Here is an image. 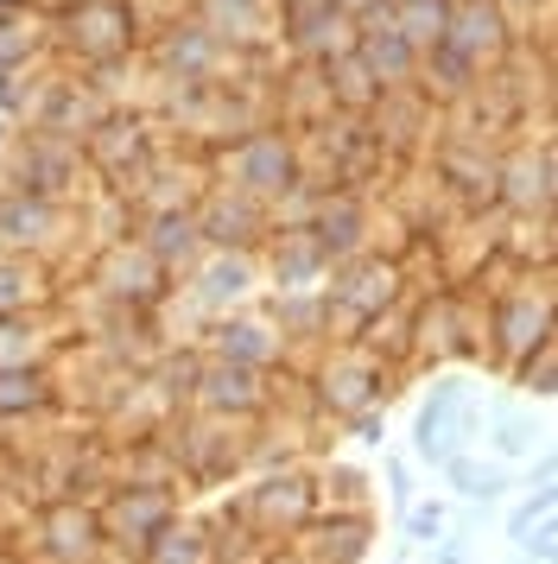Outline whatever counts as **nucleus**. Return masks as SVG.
<instances>
[{"mask_svg": "<svg viewBox=\"0 0 558 564\" xmlns=\"http://www.w3.org/2000/svg\"><path fill=\"white\" fill-rule=\"evenodd\" d=\"M147 45V26H140V7L133 0H57L51 7V57L64 70H108V64H127Z\"/></svg>", "mask_w": 558, "mask_h": 564, "instance_id": "1", "label": "nucleus"}, {"mask_svg": "<svg viewBox=\"0 0 558 564\" xmlns=\"http://www.w3.org/2000/svg\"><path fill=\"white\" fill-rule=\"evenodd\" d=\"M394 381H400V368H387V361H380L375 349H362L355 336L318 349V356L299 368L304 406H311L318 425H343V419L362 412V406H387V400H394Z\"/></svg>", "mask_w": 558, "mask_h": 564, "instance_id": "2", "label": "nucleus"}, {"mask_svg": "<svg viewBox=\"0 0 558 564\" xmlns=\"http://www.w3.org/2000/svg\"><path fill=\"white\" fill-rule=\"evenodd\" d=\"M552 336H558L552 330V267L482 292V368L489 375H514Z\"/></svg>", "mask_w": 558, "mask_h": 564, "instance_id": "3", "label": "nucleus"}, {"mask_svg": "<svg viewBox=\"0 0 558 564\" xmlns=\"http://www.w3.org/2000/svg\"><path fill=\"white\" fill-rule=\"evenodd\" d=\"M203 172H210V184H228V191H242V197L273 209L286 191L304 184V147H299V133L267 121L254 133H235L216 153H203Z\"/></svg>", "mask_w": 558, "mask_h": 564, "instance_id": "4", "label": "nucleus"}, {"mask_svg": "<svg viewBox=\"0 0 558 564\" xmlns=\"http://www.w3.org/2000/svg\"><path fill=\"white\" fill-rule=\"evenodd\" d=\"M159 437H165V451L178 463L184 495H216V488L248 476L254 425H228V419H210V412H172Z\"/></svg>", "mask_w": 558, "mask_h": 564, "instance_id": "5", "label": "nucleus"}, {"mask_svg": "<svg viewBox=\"0 0 558 564\" xmlns=\"http://www.w3.org/2000/svg\"><path fill=\"white\" fill-rule=\"evenodd\" d=\"M0 191H25V197H51V204H83L89 197L83 147L45 128H13L7 133V153H0Z\"/></svg>", "mask_w": 558, "mask_h": 564, "instance_id": "6", "label": "nucleus"}, {"mask_svg": "<svg viewBox=\"0 0 558 564\" xmlns=\"http://www.w3.org/2000/svg\"><path fill=\"white\" fill-rule=\"evenodd\" d=\"M228 508L235 520L248 527V539L260 552H273V545H292L299 527L318 513V495H311V463H286V469H260L248 482L228 495Z\"/></svg>", "mask_w": 558, "mask_h": 564, "instance_id": "7", "label": "nucleus"}, {"mask_svg": "<svg viewBox=\"0 0 558 564\" xmlns=\"http://www.w3.org/2000/svg\"><path fill=\"white\" fill-rule=\"evenodd\" d=\"M159 159V128H152L147 108H108L96 128L83 133V165H89V184L108 191V197H133V184L152 172Z\"/></svg>", "mask_w": 558, "mask_h": 564, "instance_id": "8", "label": "nucleus"}, {"mask_svg": "<svg viewBox=\"0 0 558 564\" xmlns=\"http://www.w3.org/2000/svg\"><path fill=\"white\" fill-rule=\"evenodd\" d=\"M324 299H330L336 343H343V336H355L362 324H375L380 311H394V305L412 299V292H406V260L400 254H380V248L336 260V267H330V280H324Z\"/></svg>", "mask_w": 558, "mask_h": 564, "instance_id": "9", "label": "nucleus"}, {"mask_svg": "<svg viewBox=\"0 0 558 564\" xmlns=\"http://www.w3.org/2000/svg\"><path fill=\"white\" fill-rule=\"evenodd\" d=\"M76 273H83V299H96L101 311H165V299H172V285H178L133 235L96 248Z\"/></svg>", "mask_w": 558, "mask_h": 564, "instance_id": "10", "label": "nucleus"}, {"mask_svg": "<svg viewBox=\"0 0 558 564\" xmlns=\"http://www.w3.org/2000/svg\"><path fill=\"white\" fill-rule=\"evenodd\" d=\"M184 513V488H147V482H108L96 495V520H101V552L140 564L152 539Z\"/></svg>", "mask_w": 558, "mask_h": 564, "instance_id": "11", "label": "nucleus"}, {"mask_svg": "<svg viewBox=\"0 0 558 564\" xmlns=\"http://www.w3.org/2000/svg\"><path fill=\"white\" fill-rule=\"evenodd\" d=\"M13 545H20L32 564H96L101 558V520L96 501H39L25 508V520L13 527Z\"/></svg>", "mask_w": 558, "mask_h": 564, "instance_id": "12", "label": "nucleus"}, {"mask_svg": "<svg viewBox=\"0 0 558 564\" xmlns=\"http://www.w3.org/2000/svg\"><path fill=\"white\" fill-rule=\"evenodd\" d=\"M71 241H76V204L0 191V254H25L71 273Z\"/></svg>", "mask_w": 558, "mask_h": 564, "instance_id": "13", "label": "nucleus"}, {"mask_svg": "<svg viewBox=\"0 0 558 564\" xmlns=\"http://www.w3.org/2000/svg\"><path fill=\"white\" fill-rule=\"evenodd\" d=\"M552 184H558V147L552 133L507 147L495 165V209L507 223H552Z\"/></svg>", "mask_w": 558, "mask_h": 564, "instance_id": "14", "label": "nucleus"}, {"mask_svg": "<svg viewBox=\"0 0 558 564\" xmlns=\"http://www.w3.org/2000/svg\"><path fill=\"white\" fill-rule=\"evenodd\" d=\"M438 45L457 57H470L482 77H489V70H502L507 57L521 52V20L507 13V0H451Z\"/></svg>", "mask_w": 558, "mask_h": 564, "instance_id": "15", "label": "nucleus"}, {"mask_svg": "<svg viewBox=\"0 0 558 564\" xmlns=\"http://www.w3.org/2000/svg\"><path fill=\"white\" fill-rule=\"evenodd\" d=\"M191 216H197L203 248H223V254H260V241L273 229V209L242 197V191H228V184H203Z\"/></svg>", "mask_w": 558, "mask_h": 564, "instance_id": "16", "label": "nucleus"}, {"mask_svg": "<svg viewBox=\"0 0 558 564\" xmlns=\"http://www.w3.org/2000/svg\"><path fill=\"white\" fill-rule=\"evenodd\" d=\"M197 349H203L210 361H235V368H260V375L292 368L286 343H279V330L260 317V305L228 311V317H210V324L197 330Z\"/></svg>", "mask_w": 558, "mask_h": 564, "instance_id": "17", "label": "nucleus"}, {"mask_svg": "<svg viewBox=\"0 0 558 564\" xmlns=\"http://www.w3.org/2000/svg\"><path fill=\"white\" fill-rule=\"evenodd\" d=\"M260 292H324L330 254L304 223H273L260 241Z\"/></svg>", "mask_w": 558, "mask_h": 564, "instance_id": "18", "label": "nucleus"}, {"mask_svg": "<svg viewBox=\"0 0 558 564\" xmlns=\"http://www.w3.org/2000/svg\"><path fill=\"white\" fill-rule=\"evenodd\" d=\"M191 412H210V419H228V425H260V419L273 412V375L203 356V375H197V393H191Z\"/></svg>", "mask_w": 558, "mask_h": 564, "instance_id": "19", "label": "nucleus"}, {"mask_svg": "<svg viewBox=\"0 0 558 564\" xmlns=\"http://www.w3.org/2000/svg\"><path fill=\"white\" fill-rule=\"evenodd\" d=\"M51 419H64L51 368H13V375H0V457H20V437L39 444L32 432H45Z\"/></svg>", "mask_w": 558, "mask_h": 564, "instance_id": "20", "label": "nucleus"}, {"mask_svg": "<svg viewBox=\"0 0 558 564\" xmlns=\"http://www.w3.org/2000/svg\"><path fill=\"white\" fill-rule=\"evenodd\" d=\"M304 229L324 241L330 267L350 254H368L375 248V191H350V184H324L318 191V209Z\"/></svg>", "mask_w": 558, "mask_h": 564, "instance_id": "21", "label": "nucleus"}, {"mask_svg": "<svg viewBox=\"0 0 558 564\" xmlns=\"http://www.w3.org/2000/svg\"><path fill=\"white\" fill-rule=\"evenodd\" d=\"M482 444H489L495 463L521 469L527 457L552 451V419H546V406H527L521 393H495V400L482 406Z\"/></svg>", "mask_w": 558, "mask_h": 564, "instance_id": "22", "label": "nucleus"}, {"mask_svg": "<svg viewBox=\"0 0 558 564\" xmlns=\"http://www.w3.org/2000/svg\"><path fill=\"white\" fill-rule=\"evenodd\" d=\"M254 305H260V317L279 330L292 368H304L318 349L336 343V324H330V299L324 292H267V299H254Z\"/></svg>", "mask_w": 558, "mask_h": 564, "instance_id": "23", "label": "nucleus"}, {"mask_svg": "<svg viewBox=\"0 0 558 564\" xmlns=\"http://www.w3.org/2000/svg\"><path fill=\"white\" fill-rule=\"evenodd\" d=\"M375 513H311L292 539V552L304 564H368L375 558Z\"/></svg>", "mask_w": 558, "mask_h": 564, "instance_id": "24", "label": "nucleus"}, {"mask_svg": "<svg viewBox=\"0 0 558 564\" xmlns=\"http://www.w3.org/2000/svg\"><path fill=\"white\" fill-rule=\"evenodd\" d=\"M355 64L368 70V77L380 83V89H412L419 83V52L400 39V26H394V13L387 7H375V13H362L355 20Z\"/></svg>", "mask_w": 558, "mask_h": 564, "instance_id": "25", "label": "nucleus"}, {"mask_svg": "<svg viewBox=\"0 0 558 564\" xmlns=\"http://www.w3.org/2000/svg\"><path fill=\"white\" fill-rule=\"evenodd\" d=\"M470 400V387L457 381V375H438L431 381V393L419 400V412H412V463L419 469H444V463L457 457V444H451V419H457V406Z\"/></svg>", "mask_w": 558, "mask_h": 564, "instance_id": "26", "label": "nucleus"}, {"mask_svg": "<svg viewBox=\"0 0 558 564\" xmlns=\"http://www.w3.org/2000/svg\"><path fill=\"white\" fill-rule=\"evenodd\" d=\"M64 305V273L45 260L0 254V317H32V311Z\"/></svg>", "mask_w": 558, "mask_h": 564, "instance_id": "27", "label": "nucleus"}, {"mask_svg": "<svg viewBox=\"0 0 558 564\" xmlns=\"http://www.w3.org/2000/svg\"><path fill=\"white\" fill-rule=\"evenodd\" d=\"M51 57V7H7L0 13V83L20 70H45Z\"/></svg>", "mask_w": 558, "mask_h": 564, "instance_id": "28", "label": "nucleus"}, {"mask_svg": "<svg viewBox=\"0 0 558 564\" xmlns=\"http://www.w3.org/2000/svg\"><path fill=\"white\" fill-rule=\"evenodd\" d=\"M64 305L57 311H32V317H0V375L13 368H51L64 349Z\"/></svg>", "mask_w": 558, "mask_h": 564, "instance_id": "29", "label": "nucleus"}, {"mask_svg": "<svg viewBox=\"0 0 558 564\" xmlns=\"http://www.w3.org/2000/svg\"><path fill=\"white\" fill-rule=\"evenodd\" d=\"M133 241L147 248L165 273H184L191 260L203 254V235H197V216L191 209H159V216H133Z\"/></svg>", "mask_w": 558, "mask_h": 564, "instance_id": "30", "label": "nucleus"}, {"mask_svg": "<svg viewBox=\"0 0 558 564\" xmlns=\"http://www.w3.org/2000/svg\"><path fill=\"white\" fill-rule=\"evenodd\" d=\"M438 476H444V488H451V501H476V508H495L507 488H514V469L495 463V457H476V451H457Z\"/></svg>", "mask_w": 558, "mask_h": 564, "instance_id": "31", "label": "nucleus"}, {"mask_svg": "<svg viewBox=\"0 0 558 564\" xmlns=\"http://www.w3.org/2000/svg\"><path fill=\"white\" fill-rule=\"evenodd\" d=\"M318 513H375V476L355 463H311Z\"/></svg>", "mask_w": 558, "mask_h": 564, "instance_id": "32", "label": "nucleus"}, {"mask_svg": "<svg viewBox=\"0 0 558 564\" xmlns=\"http://www.w3.org/2000/svg\"><path fill=\"white\" fill-rule=\"evenodd\" d=\"M140 564H216V539H210V527H203V513L184 508L172 527L140 552Z\"/></svg>", "mask_w": 558, "mask_h": 564, "instance_id": "33", "label": "nucleus"}, {"mask_svg": "<svg viewBox=\"0 0 558 564\" xmlns=\"http://www.w3.org/2000/svg\"><path fill=\"white\" fill-rule=\"evenodd\" d=\"M502 387H507V393H521L527 406H552V400H558V336H552V343H539L514 375H502Z\"/></svg>", "mask_w": 558, "mask_h": 564, "instance_id": "34", "label": "nucleus"}, {"mask_svg": "<svg viewBox=\"0 0 558 564\" xmlns=\"http://www.w3.org/2000/svg\"><path fill=\"white\" fill-rule=\"evenodd\" d=\"M387 13H394V26H400L406 45L426 57L431 45L444 39V13H451V0H400V7H387Z\"/></svg>", "mask_w": 558, "mask_h": 564, "instance_id": "35", "label": "nucleus"}, {"mask_svg": "<svg viewBox=\"0 0 558 564\" xmlns=\"http://www.w3.org/2000/svg\"><path fill=\"white\" fill-rule=\"evenodd\" d=\"M394 520H400V545H419V552H431V545H438V539L451 533V501H438V495H419V501H412V508L406 513H394Z\"/></svg>", "mask_w": 558, "mask_h": 564, "instance_id": "36", "label": "nucleus"}, {"mask_svg": "<svg viewBox=\"0 0 558 564\" xmlns=\"http://www.w3.org/2000/svg\"><path fill=\"white\" fill-rule=\"evenodd\" d=\"M552 508H558V495H552V488H521V501L507 508V539H521L527 527H539V520H546Z\"/></svg>", "mask_w": 558, "mask_h": 564, "instance_id": "37", "label": "nucleus"}, {"mask_svg": "<svg viewBox=\"0 0 558 564\" xmlns=\"http://www.w3.org/2000/svg\"><path fill=\"white\" fill-rule=\"evenodd\" d=\"M336 437H350V444H368V451H380V437H387V406H362L350 412L343 425H330Z\"/></svg>", "mask_w": 558, "mask_h": 564, "instance_id": "38", "label": "nucleus"}, {"mask_svg": "<svg viewBox=\"0 0 558 564\" xmlns=\"http://www.w3.org/2000/svg\"><path fill=\"white\" fill-rule=\"evenodd\" d=\"M380 482H387V501L394 513H406L419 501V482H412V457H380Z\"/></svg>", "mask_w": 558, "mask_h": 564, "instance_id": "39", "label": "nucleus"}, {"mask_svg": "<svg viewBox=\"0 0 558 564\" xmlns=\"http://www.w3.org/2000/svg\"><path fill=\"white\" fill-rule=\"evenodd\" d=\"M514 545H521V558H527V564H552L558 558V520L546 513V520H539V527H527Z\"/></svg>", "mask_w": 558, "mask_h": 564, "instance_id": "40", "label": "nucleus"}, {"mask_svg": "<svg viewBox=\"0 0 558 564\" xmlns=\"http://www.w3.org/2000/svg\"><path fill=\"white\" fill-rule=\"evenodd\" d=\"M431 564H470V533H444L431 545Z\"/></svg>", "mask_w": 558, "mask_h": 564, "instance_id": "41", "label": "nucleus"}, {"mask_svg": "<svg viewBox=\"0 0 558 564\" xmlns=\"http://www.w3.org/2000/svg\"><path fill=\"white\" fill-rule=\"evenodd\" d=\"M0 520L13 527V457H0Z\"/></svg>", "mask_w": 558, "mask_h": 564, "instance_id": "42", "label": "nucleus"}, {"mask_svg": "<svg viewBox=\"0 0 558 564\" xmlns=\"http://www.w3.org/2000/svg\"><path fill=\"white\" fill-rule=\"evenodd\" d=\"M330 7H336V13H343V20H362V13H375L380 0H330Z\"/></svg>", "mask_w": 558, "mask_h": 564, "instance_id": "43", "label": "nucleus"}, {"mask_svg": "<svg viewBox=\"0 0 558 564\" xmlns=\"http://www.w3.org/2000/svg\"><path fill=\"white\" fill-rule=\"evenodd\" d=\"M254 564H304V558H299V552H292V545H273V552H260V558H254Z\"/></svg>", "mask_w": 558, "mask_h": 564, "instance_id": "44", "label": "nucleus"}, {"mask_svg": "<svg viewBox=\"0 0 558 564\" xmlns=\"http://www.w3.org/2000/svg\"><path fill=\"white\" fill-rule=\"evenodd\" d=\"M514 7H521V13H527V20H533V13H539V20H546V13H552V0H514Z\"/></svg>", "mask_w": 558, "mask_h": 564, "instance_id": "45", "label": "nucleus"}, {"mask_svg": "<svg viewBox=\"0 0 558 564\" xmlns=\"http://www.w3.org/2000/svg\"><path fill=\"white\" fill-rule=\"evenodd\" d=\"M0 564H32V558H25L20 545H7V552H0Z\"/></svg>", "mask_w": 558, "mask_h": 564, "instance_id": "46", "label": "nucleus"}, {"mask_svg": "<svg viewBox=\"0 0 558 564\" xmlns=\"http://www.w3.org/2000/svg\"><path fill=\"white\" fill-rule=\"evenodd\" d=\"M380 7H400V0H380Z\"/></svg>", "mask_w": 558, "mask_h": 564, "instance_id": "47", "label": "nucleus"}]
</instances>
